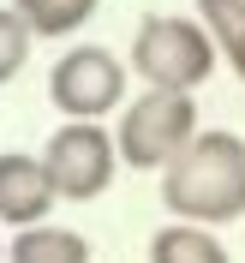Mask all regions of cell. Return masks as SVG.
Masks as SVG:
<instances>
[{"label": "cell", "instance_id": "obj_1", "mask_svg": "<svg viewBox=\"0 0 245 263\" xmlns=\"http://www.w3.org/2000/svg\"><path fill=\"white\" fill-rule=\"evenodd\" d=\"M162 203L174 221H239L245 215V138L239 132H197L162 167Z\"/></svg>", "mask_w": 245, "mask_h": 263}, {"label": "cell", "instance_id": "obj_2", "mask_svg": "<svg viewBox=\"0 0 245 263\" xmlns=\"http://www.w3.org/2000/svg\"><path fill=\"white\" fill-rule=\"evenodd\" d=\"M215 36L203 30V18L180 12H149L131 36V72L144 78V90H197L215 72Z\"/></svg>", "mask_w": 245, "mask_h": 263}, {"label": "cell", "instance_id": "obj_3", "mask_svg": "<svg viewBox=\"0 0 245 263\" xmlns=\"http://www.w3.org/2000/svg\"><path fill=\"white\" fill-rule=\"evenodd\" d=\"M197 102L192 90H144L138 102H126V114L114 126V144H120V162L126 167H156L162 174L174 156L197 138Z\"/></svg>", "mask_w": 245, "mask_h": 263}, {"label": "cell", "instance_id": "obj_4", "mask_svg": "<svg viewBox=\"0 0 245 263\" xmlns=\"http://www.w3.org/2000/svg\"><path fill=\"white\" fill-rule=\"evenodd\" d=\"M42 162H48L60 203H96L120 167V144H114V132H102V120H66L42 144Z\"/></svg>", "mask_w": 245, "mask_h": 263}, {"label": "cell", "instance_id": "obj_5", "mask_svg": "<svg viewBox=\"0 0 245 263\" xmlns=\"http://www.w3.org/2000/svg\"><path fill=\"white\" fill-rule=\"evenodd\" d=\"M48 102L66 120H102L126 102V66L108 48H66L48 72Z\"/></svg>", "mask_w": 245, "mask_h": 263}, {"label": "cell", "instance_id": "obj_6", "mask_svg": "<svg viewBox=\"0 0 245 263\" xmlns=\"http://www.w3.org/2000/svg\"><path fill=\"white\" fill-rule=\"evenodd\" d=\"M60 203L48 180V162L30 156V149H6L0 156V221L6 228H36V221H48V210Z\"/></svg>", "mask_w": 245, "mask_h": 263}, {"label": "cell", "instance_id": "obj_7", "mask_svg": "<svg viewBox=\"0 0 245 263\" xmlns=\"http://www.w3.org/2000/svg\"><path fill=\"white\" fill-rule=\"evenodd\" d=\"M6 263H90V239L78 228L36 221V228H18L6 239Z\"/></svg>", "mask_w": 245, "mask_h": 263}, {"label": "cell", "instance_id": "obj_8", "mask_svg": "<svg viewBox=\"0 0 245 263\" xmlns=\"http://www.w3.org/2000/svg\"><path fill=\"white\" fill-rule=\"evenodd\" d=\"M149 263H228V246L203 221H167L149 239Z\"/></svg>", "mask_w": 245, "mask_h": 263}, {"label": "cell", "instance_id": "obj_9", "mask_svg": "<svg viewBox=\"0 0 245 263\" xmlns=\"http://www.w3.org/2000/svg\"><path fill=\"white\" fill-rule=\"evenodd\" d=\"M18 12H24V24H30L36 36H72L90 24V12H96V0H12Z\"/></svg>", "mask_w": 245, "mask_h": 263}, {"label": "cell", "instance_id": "obj_10", "mask_svg": "<svg viewBox=\"0 0 245 263\" xmlns=\"http://www.w3.org/2000/svg\"><path fill=\"white\" fill-rule=\"evenodd\" d=\"M30 42H36V30L24 24V12H18V6H0V84H12L18 72H24Z\"/></svg>", "mask_w": 245, "mask_h": 263}, {"label": "cell", "instance_id": "obj_11", "mask_svg": "<svg viewBox=\"0 0 245 263\" xmlns=\"http://www.w3.org/2000/svg\"><path fill=\"white\" fill-rule=\"evenodd\" d=\"M197 18H203V30L215 36L221 54L245 36V0H197Z\"/></svg>", "mask_w": 245, "mask_h": 263}, {"label": "cell", "instance_id": "obj_12", "mask_svg": "<svg viewBox=\"0 0 245 263\" xmlns=\"http://www.w3.org/2000/svg\"><path fill=\"white\" fill-rule=\"evenodd\" d=\"M228 66H233V72H239V84H245V36H239V42H233V48H228Z\"/></svg>", "mask_w": 245, "mask_h": 263}]
</instances>
